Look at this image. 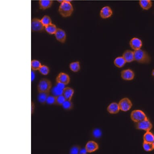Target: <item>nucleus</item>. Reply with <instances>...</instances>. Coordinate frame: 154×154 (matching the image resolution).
<instances>
[{
	"label": "nucleus",
	"instance_id": "nucleus-21",
	"mask_svg": "<svg viewBox=\"0 0 154 154\" xmlns=\"http://www.w3.org/2000/svg\"><path fill=\"white\" fill-rule=\"evenodd\" d=\"M57 28L54 24L51 23L45 27V29L48 33L50 34H54Z\"/></svg>",
	"mask_w": 154,
	"mask_h": 154
},
{
	"label": "nucleus",
	"instance_id": "nucleus-32",
	"mask_svg": "<svg viewBox=\"0 0 154 154\" xmlns=\"http://www.w3.org/2000/svg\"><path fill=\"white\" fill-rule=\"evenodd\" d=\"M102 133H101V131L99 129H95L93 132V135L96 138H99L101 136Z\"/></svg>",
	"mask_w": 154,
	"mask_h": 154
},
{
	"label": "nucleus",
	"instance_id": "nucleus-15",
	"mask_svg": "<svg viewBox=\"0 0 154 154\" xmlns=\"http://www.w3.org/2000/svg\"><path fill=\"white\" fill-rule=\"evenodd\" d=\"M74 91L72 88L70 87H65L63 90L62 95L65 97V100H71L74 95Z\"/></svg>",
	"mask_w": 154,
	"mask_h": 154
},
{
	"label": "nucleus",
	"instance_id": "nucleus-28",
	"mask_svg": "<svg viewBox=\"0 0 154 154\" xmlns=\"http://www.w3.org/2000/svg\"><path fill=\"white\" fill-rule=\"evenodd\" d=\"M143 147L144 150L146 151H152L154 149L153 143L144 142L143 143Z\"/></svg>",
	"mask_w": 154,
	"mask_h": 154
},
{
	"label": "nucleus",
	"instance_id": "nucleus-33",
	"mask_svg": "<svg viewBox=\"0 0 154 154\" xmlns=\"http://www.w3.org/2000/svg\"><path fill=\"white\" fill-rule=\"evenodd\" d=\"M80 150L77 146H74L71 149V154H77L79 153Z\"/></svg>",
	"mask_w": 154,
	"mask_h": 154
},
{
	"label": "nucleus",
	"instance_id": "nucleus-8",
	"mask_svg": "<svg viewBox=\"0 0 154 154\" xmlns=\"http://www.w3.org/2000/svg\"><path fill=\"white\" fill-rule=\"evenodd\" d=\"M70 78L68 74L64 72H61L56 77L57 83L63 84L67 85L69 84Z\"/></svg>",
	"mask_w": 154,
	"mask_h": 154
},
{
	"label": "nucleus",
	"instance_id": "nucleus-19",
	"mask_svg": "<svg viewBox=\"0 0 154 154\" xmlns=\"http://www.w3.org/2000/svg\"><path fill=\"white\" fill-rule=\"evenodd\" d=\"M126 63V61L122 56L118 57L115 59L114 61V65L118 68L123 67Z\"/></svg>",
	"mask_w": 154,
	"mask_h": 154
},
{
	"label": "nucleus",
	"instance_id": "nucleus-16",
	"mask_svg": "<svg viewBox=\"0 0 154 154\" xmlns=\"http://www.w3.org/2000/svg\"><path fill=\"white\" fill-rule=\"evenodd\" d=\"M65 85L57 83L56 86L52 88V93L54 96H57L62 95L63 90L65 88Z\"/></svg>",
	"mask_w": 154,
	"mask_h": 154
},
{
	"label": "nucleus",
	"instance_id": "nucleus-31",
	"mask_svg": "<svg viewBox=\"0 0 154 154\" xmlns=\"http://www.w3.org/2000/svg\"><path fill=\"white\" fill-rule=\"evenodd\" d=\"M46 103L49 105L55 104V97L54 96H48Z\"/></svg>",
	"mask_w": 154,
	"mask_h": 154
},
{
	"label": "nucleus",
	"instance_id": "nucleus-23",
	"mask_svg": "<svg viewBox=\"0 0 154 154\" xmlns=\"http://www.w3.org/2000/svg\"><path fill=\"white\" fill-rule=\"evenodd\" d=\"M69 68L74 72H77L80 69V63L79 62H72L69 64Z\"/></svg>",
	"mask_w": 154,
	"mask_h": 154
},
{
	"label": "nucleus",
	"instance_id": "nucleus-5",
	"mask_svg": "<svg viewBox=\"0 0 154 154\" xmlns=\"http://www.w3.org/2000/svg\"><path fill=\"white\" fill-rule=\"evenodd\" d=\"M31 28L32 31L40 32L45 29V27L42 24L41 19L39 18L32 19L31 22Z\"/></svg>",
	"mask_w": 154,
	"mask_h": 154
},
{
	"label": "nucleus",
	"instance_id": "nucleus-13",
	"mask_svg": "<svg viewBox=\"0 0 154 154\" xmlns=\"http://www.w3.org/2000/svg\"><path fill=\"white\" fill-rule=\"evenodd\" d=\"M87 153H91L96 151L99 148V145L94 141H90L86 143L85 146Z\"/></svg>",
	"mask_w": 154,
	"mask_h": 154
},
{
	"label": "nucleus",
	"instance_id": "nucleus-35",
	"mask_svg": "<svg viewBox=\"0 0 154 154\" xmlns=\"http://www.w3.org/2000/svg\"><path fill=\"white\" fill-rule=\"evenodd\" d=\"M32 113H33V112L34 111V108L35 107H34V104L33 102H32Z\"/></svg>",
	"mask_w": 154,
	"mask_h": 154
},
{
	"label": "nucleus",
	"instance_id": "nucleus-20",
	"mask_svg": "<svg viewBox=\"0 0 154 154\" xmlns=\"http://www.w3.org/2000/svg\"><path fill=\"white\" fill-rule=\"evenodd\" d=\"M139 4L143 9L148 10L151 8L152 3L150 0H141L139 1Z\"/></svg>",
	"mask_w": 154,
	"mask_h": 154
},
{
	"label": "nucleus",
	"instance_id": "nucleus-34",
	"mask_svg": "<svg viewBox=\"0 0 154 154\" xmlns=\"http://www.w3.org/2000/svg\"><path fill=\"white\" fill-rule=\"evenodd\" d=\"M87 153V152L86 151V148H82V149H80V150L79 153L85 154H86Z\"/></svg>",
	"mask_w": 154,
	"mask_h": 154
},
{
	"label": "nucleus",
	"instance_id": "nucleus-4",
	"mask_svg": "<svg viewBox=\"0 0 154 154\" xmlns=\"http://www.w3.org/2000/svg\"><path fill=\"white\" fill-rule=\"evenodd\" d=\"M130 117L132 120L136 123L148 119L145 113L140 110L133 111L131 112Z\"/></svg>",
	"mask_w": 154,
	"mask_h": 154
},
{
	"label": "nucleus",
	"instance_id": "nucleus-29",
	"mask_svg": "<svg viewBox=\"0 0 154 154\" xmlns=\"http://www.w3.org/2000/svg\"><path fill=\"white\" fill-rule=\"evenodd\" d=\"M55 97V104L62 105L65 102V97L63 95H60Z\"/></svg>",
	"mask_w": 154,
	"mask_h": 154
},
{
	"label": "nucleus",
	"instance_id": "nucleus-3",
	"mask_svg": "<svg viewBox=\"0 0 154 154\" xmlns=\"http://www.w3.org/2000/svg\"><path fill=\"white\" fill-rule=\"evenodd\" d=\"M52 83L46 78L41 79L38 85V90L39 93L49 92L52 88Z\"/></svg>",
	"mask_w": 154,
	"mask_h": 154
},
{
	"label": "nucleus",
	"instance_id": "nucleus-10",
	"mask_svg": "<svg viewBox=\"0 0 154 154\" xmlns=\"http://www.w3.org/2000/svg\"><path fill=\"white\" fill-rule=\"evenodd\" d=\"M56 39L61 43H65L66 41L67 35L65 31L61 28H57V30L54 34Z\"/></svg>",
	"mask_w": 154,
	"mask_h": 154
},
{
	"label": "nucleus",
	"instance_id": "nucleus-12",
	"mask_svg": "<svg viewBox=\"0 0 154 154\" xmlns=\"http://www.w3.org/2000/svg\"><path fill=\"white\" fill-rule=\"evenodd\" d=\"M112 11L109 6H104L100 11V17L104 19L110 18L112 15Z\"/></svg>",
	"mask_w": 154,
	"mask_h": 154
},
{
	"label": "nucleus",
	"instance_id": "nucleus-14",
	"mask_svg": "<svg viewBox=\"0 0 154 154\" xmlns=\"http://www.w3.org/2000/svg\"><path fill=\"white\" fill-rule=\"evenodd\" d=\"M122 57L125 59L126 63H131L135 61L134 51L131 50H127L124 51Z\"/></svg>",
	"mask_w": 154,
	"mask_h": 154
},
{
	"label": "nucleus",
	"instance_id": "nucleus-11",
	"mask_svg": "<svg viewBox=\"0 0 154 154\" xmlns=\"http://www.w3.org/2000/svg\"><path fill=\"white\" fill-rule=\"evenodd\" d=\"M121 77L125 80L130 81L134 79L135 74L130 69L123 70L121 72Z\"/></svg>",
	"mask_w": 154,
	"mask_h": 154
},
{
	"label": "nucleus",
	"instance_id": "nucleus-1",
	"mask_svg": "<svg viewBox=\"0 0 154 154\" xmlns=\"http://www.w3.org/2000/svg\"><path fill=\"white\" fill-rule=\"evenodd\" d=\"M61 4L59 6V12L62 17H67L72 14L74 8L70 1L64 0L60 1Z\"/></svg>",
	"mask_w": 154,
	"mask_h": 154
},
{
	"label": "nucleus",
	"instance_id": "nucleus-37",
	"mask_svg": "<svg viewBox=\"0 0 154 154\" xmlns=\"http://www.w3.org/2000/svg\"><path fill=\"white\" fill-rule=\"evenodd\" d=\"M152 74L153 76H154V69L153 70L152 73Z\"/></svg>",
	"mask_w": 154,
	"mask_h": 154
},
{
	"label": "nucleus",
	"instance_id": "nucleus-17",
	"mask_svg": "<svg viewBox=\"0 0 154 154\" xmlns=\"http://www.w3.org/2000/svg\"><path fill=\"white\" fill-rule=\"evenodd\" d=\"M107 110L110 114H117L120 111V109L119 105L116 102H112L108 106Z\"/></svg>",
	"mask_w": 154,
	"mask_h": 154
},
{
	"label": "nucleus",
	"instance_id": "nucleus-25",
	"mask_svg": "<svg viewBox=\"0 0 154 154\" xmlns=\"http://www.w3.org/2000/svg\"><path fill=\"white\" fill-rule=\"evenodd\" d=\"M31 68L32 70H39L40 67L42 66V64L40 62L37 60H32L31 61Z\"/></svg>",
	"mask_w": 154,
	"mask_h": 154
},
{
	"label": "nucleus",
	"instance_id": "nucleus-2",
	"mask_svg": "<svg viewBox=\"0 0 154 154\" xmlns=\"http://www.w3.org/2000/svg\"><path fill=\"white\" fill-rule=\"evenodd\" d=\"M134 59L139 63L147 64L151 61V58L146 51L139 49L134 51Z\"/></svg>",
	"mask_w": 154,
	"mask_h": 154
},
{
	"label": "nucleus",
	"instance_id": "nucleus-36",
	"mask_svg": "<svg viewBox=\"0 0 154 154\" xmlns=\"http://www.w3.org/2000/svg\"><path fill=\"white\" fill-rule=\"evenodd\" d=\"M34 73L32 72V80H34Z\"/></svg>",
	"mask_w": 154,
	"mask_h": 154
},
{
	"label": "nucleus",
	"instance_id": "nucleus-7",
	"mask_svg": "<svg viewBox=\"0 0 154 154\" xmlns=\"http://www.w3.org/2000/svg\"><path fill=\"white\" fill-rule=\"evenodd\" d=\"M120 110L123 111H127L130 110L133 103L128 98H125L120 100L118 104Z\"/></svg>",
	"mask_w": 154,
	"mask_h": 154
},
{
	"label": "nucleus",
	"instance_id": "nucleus-18",
	"mask_svg": "<svg viewBox=\"0 0 154 154\" xmlns=\"http://www.w3.org/2000/svg\"><path fill=\"white\" fill-rule=\"evenodd\" d=\"M53 1L51 0H40L39 1V7L40 9L45 10L51 7Z\"/></svg>",
	"mask_w": 154,
	"mask_h": 154
},
{
	"label": "nucleus",
	"instance_id": "nucleus-38",
	"mask_svg": "<svg viewBox=\"0 0 154 154\" xmlns=\"http://www.w3.org/2000/svg\"><path fill=\"white\" fill-rule=\"evenodd\" d=\"M153 145L154 148V141L153 142Z\"/></svg>",
	"mask_w": 154,
	"mask_h": 154
},
{
	"label": "nucleus",
	"instance_id": "nucleus-30",
	"mask_svg": "<svg viewBox=\"0 0 154 154\" xmlns=\"http://www.w3.org/2000/svg\"><path fill=\"white\" fill-rule=\"evenodd\" d=\"M62 106L65 110H70L73 107L72 102H71V100H65Z\"/></svg>",
	"mask_w": 154,
	"mask_h": 154
},
{
	"label": "nucleus",
	"instance_id": "nucleus-24",
	"mask_svg": "<svg viewBox=\"0 0 154 154\" xmlns=\"http://www.w3.org/2000/svg\"><path fill=\"white\" fill-rule=\"evenodd\" d=\"M49 95V92H40L38 95V100L40 103L44 104L46 102L47 98Z\"/></svg>",
	"mask_w": 154,
	"mask_h": 154
},
{
	"label": "nucleus",
	"instance_id": "nucleus-6",
	"mask_svg": "<svg viewBox=\"0 0 154 154\" xmlns=\"http://www.w3.org/2000/svg\"><path fill=\"white\" fill-rule=\"evenodd\" d=\"M136 127L138 130H143L148 132L152 129L153 125L148 119L141 122H138L136 124Z\"/></svg>",
	"mask_w": 154,
	"mask_h": 154
},
{
	"label": "nucleus",
	"instance_id": "nucleus-26",
	"mask_svg": "<svg viewBox=\"0 0 154 154\" xmlns=\"http://www.w3.org/2000/svg\"><path fill=\"white\" fill-rule=\"evenodd\" d=\"M41 21L44 27L52 23V20L51 17L47 15H45L41 19Z\"/></svg>",
	"mask_w": 154,
	"mask_h": 154
},
{
	"label": "nucleus",
	"instance_id": "nucleus-22",
	"mask_svg": "<svg viewBox=\"0 0 154 154\" xmlns=\"http://www.w3.org/2000/svg\"><path fill=\"white\" fill-rule=\"evenodd\" d=\"M144 142L153 143L154 141V135L150 131L146 132L144 135Z\"/></svg>",
	"mask_w": 154,
	"mask_h": 154
},
{
	"label": "nucleus",
	"instance_id": "nucleus-9",
	"mask_svg": "<svg viewBox=\"0 0 154 154\" xmlns=\"http://www.w3.org/2000/svg\"><path fill=\"white\" fill-rule=\"evenodd\" d=\"M130 45L133 50L136 51L141 49L143 46V42L139 38L134 37L130 40Z\"/></svg>",
	"mask_w": 154,
	"mask_h": 154
},
{
	"label": "nucleus",
	"instance_id": "nucleus-27",
	"mask_svg": "<svg viewBox=\"0 0 154 154\" xmlns=\"http://www.w3.org/2000/svg\"><path fill=\"white\" fill-rule=\"evenodd\" d=\"M39 70L40 74L44 76L48 75L50 72L49 68L45 65H42Z\"/></svg>",
	"mask_w": 154,
	"mask_h": 154
}]
</instances>
